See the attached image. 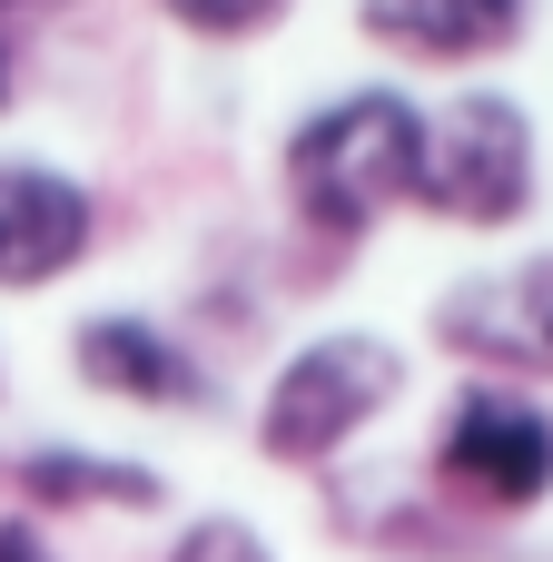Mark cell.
Here are the masks:
<instances>
[{"instance_id": "6da1fadb", "label": "cell", "mask_w": 553, "mask_h": 562, "mask_svg": "<svg viewBox=\"0 0 553 562\" xmlns=\"http://www.w3.org/2000/svg\"><path fill=\"white\" fill-rule=\"evenodd\" d=\"M416 178H425V109L396 79L317 99L287 128V148H277L287 217L317 247H366L396 207H416Z\"/></svg>"}, {"instance_id": "7a4b0ae2", "label": "cell", "mask_w": 553, "mask_h": 562, "mask_svg": "<svg viewBox=\"0 0 553 562\" xmlns=\"http://www.w3.org/2000/svg\"><path fill=\"white\" fill-rule=\"evenodd\" d=\"M406 385H416V356L396 336H376V326H317V336H297L267 366V385L247 405V435H257V454L277 474H336L346 445Z\"/></svg>"}, {"instance_id": "3957f363", "label": "cell", "mask_w": 553, "mask_h": 562, "mask_svg": "<svg viewBox=\"0 0 553 562\" xmlns=\"http://www.w3.org/2000/svg\"><path fill=\"white\" fill-rule=\"evenodd\" d=\"M425 484H435L445 514L475 524V533H485V524H534L553 504V395L465 375V385L435 405Z\"/></svg>"}, {"instance_id": "277c9868", "label": "cell", "mask_w": 553, "mask_h": 562, "mask_svg": "<svg viewBox=\"0 0 553 562\" xmlns=\"http://www.w3.org/2000/svg\"><path fill=\"white\" fill-rule=\"evenodd\" d=\"M534 198H544V138L515 89H455L445 109H425V178H416L425 217L505 237L534 217Z\"/></svg>"}, {"instance_id": "5b68a950", "label": "cell", "mask_w": 553, "mask_h": 562, "mask_svg": "<svg viewBox=\"0 0 553 562\" xmlns=\"http://www.w3.org/2000/svg\"><path fill=\"white\" fill-rule=\"evenodd\" d=\"M425 336H435V356H455L465 375L544 395L553 385V247L515 257V267L455 277V286L425 306Z\"/></svg>"}, {"instance_id": "8992f818", "label": "cell", "mask_w": 553, "mask_h": 562, "mask_svg": "<svg viewBox=\"0 0 553 562\" xmlns=\"http://www.w3.org/2000/svg\"><path fill=\"white\" fill-rule=\"evenodd\" d=\"M69 375H79L99 405H129V415H228V405H237L228 375H218V356H208L188 326L148 316V306H99V316H79V326H69Z\"/></svg>"}, {"instance_id": "52a82bcc", "label": "cell", "mask_w": 553, "mask_h": 562, "mask_svg": "<svg viewBox=\"0 0 553 562\" xmlns=\"http://www.w3.org/2000/svg\"><path fill=\"white\" fill-rule=\"evenodd\" d=\"M99 247V188L49 158H0V296L59 286Z\"/></svg>"}, {"instance_id": "ba28073f", "label": "cell", "mask_w": 553, "mask_h": 562, "mask_svg": "<svg viewBox=\"0 0 553 562\" xmlns=\"http://www.w3.org/2000/svg\"><path fill=\"white\" fill-rule=\"evenodd\" d=\"M0 494L30 524L40 514H168V474L158 464L109 454V445H79V435H49V445L0 454Z\"/></svg>"}, {"instance_id": "9c48e42d", "label": "cell", "mask_w": 553, "mask_h": 562, "mask_svg": "<svg viewBox=\"0 0 553 562\" xmlns=\"http://www.w3.org/2000/svg\"><path fill=\"white\" fill-rule=\"evenodd\" d=\"M524 30H534V0H356V40L425 59V69L505 59V49H524Z\"/></svg>"}, {"instance_id": "30bf717a", "label": "cell", "mask_w": 553, "mask_h": 562, "mask_svg": "<svg viewBox=\"0 0 553 562\" xmlns=\"http://www.w3.org/2000/svg\"><path fill=\"white\" fill-rule=\"evenodd\" d=\"M327 504H336V533L346 543H376V553H396V562H485L495 553L475 524H455L445 504L396 494V484H336Z\"/></svg>"}, {"instance_id": "8fae6325", "label": "cell", "mask_w": 553, "mask_h": 562, "mask_svg": "<svg viewBox=\"0 0 553 562\" xmlns=\"http://www.w3.org/2000/svg\"><path fill=\"white\" fill-rule=\"evenodd\" d=\"M287 10H297V0H158V20H168V30H188V40H218V49H237V40H267Z\"/></svg>"}, {"instance_id": "7c38bea8", "label": "cell", "mask_w": 553, "mask_h": 562, "mask_svg": "<svg viewBox=\"0 0 553 562\" xmlns=\"http://www.w3.org/2000/svg\"><path fill=\"white\" fill-rule=\"evenodd\" d=\"M158 562H277V543H267L247 514H188Z\"/></svg>"}, {"instance_id": "4fadbf2b", "label": "cell", "mask_w": 553, "mask_h": 562, "mask_svg": "<svg viewBox=\"0 0 553 562\" xmlns=\"http://www.w3.org/2000/svg\"><path fill=\"white\" fill-rule=\"evenodd\" d=\"M0 562H59V553H49V533L30 514H0Z\"/></svg>"}, {"instance_id": "5bb4252c", "label": "cell", "mask_w": 553, "mask_h": 562, "mask_svg": "<svg viewBox=\"0 0 553 562\" xmlns=\"http://www.w3.org/2000/svg\"><path fill=\"white\" fill-rule=\"evenodd\" d=\"M20 79H30V40H20V30H0V119L20 109Z\"/></svg>"}, {"instance_id": "9a60e30c", "label": "cell", "mask_w": 553, "mask_h": 562, "mask_svg": "<svg viewBox=\"0 0 553 562\" xmlns=\"http://www.w3.org/2000/svg\"><path fill=\"white\" fill-rule=\"evenodd\" d=\"M59 10H89V0H0V30H30V20H59Z\"/></svg>"}]
</instances>
